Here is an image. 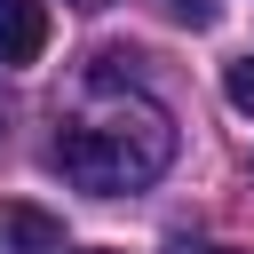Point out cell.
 <instances>
[{
    "mask_svg": "<svg viewBox=\"0 0 254 254\" xmlns=\"http://www.w3.org/2000/svg\"><path fill=\"white\" fill-rule=\"evenodd\" d=\"M0 254H64V222L48 206H0Z\"/></svg>",
    "mask_w": 254,
    "mask_h": 254,
    "instance_id": "3957f363",
    "label": "cell"
},
{
    "mask_svg": "<svg viewBox=\"0 0 254 254\" xmlns=\"http://www.w3.org/2000/svg\"><path fill=\"white\" fill-rule=\"evenodd\" d=\"M159 8H167L175 24H190V32H206V24L222 16V0H159Z\"/></svg>",
    "mask_w": 254,
    "mask_h": 254,
    "instance_id": "5b68a950",
    "label": "cell"
},
{
    "mask_svg": "<svg viewBox=\"0 0 254 254\" xmlns=\"http://www.w3.org/2000/svg\"><path fill=\"white\" fill-rule=\"evenodd\" d=\"M40 48H48V8L40 0H0V71L40 64Z\"/></svg>",
    "mask_w": 254,
    "mask_h": 254,
    "instance_id": "7a4b0ae2",
    "label": "cell"
},
{
    "mask_svg": "<svg viewBox=\"0 0 254 254\" xmlns=\"http://www.w3.org/2000/svg\"><path fill=\"white\" fill-rule=\"evenodd\" d=\"M198 254H246V246H198Z\"/></svg>",
    "mask_w": 254,
    "mask_h": 254,
    "instance_id": "8992f818",
    "label": "cell"
},
{
    "mask_svg": "<svg viewBox=\"0 0 254 254\" xmlns=\"http://www.w3.org/2000/svg\"><path fill=\"white\" fill-rule=\"evenodd\" d=\"M71 8H111V0H71Z\"/></svg>",
    "mask_w": 254,
    "mask_h": 254,
    "instance_id": "52a82bcc",
    "label": "cell"
},
{
    "mask_svg": "<svg viewBox=\"0 0 254 254\" xmlns=\"http://www.w3.org/2000/svg\"><path fill=\"white\" fill-rule=\"evenodd\" d=\"M222 95H230V103H238V111L254 119V56H238V64L222 71Z\"/></svg>",
    "mask_w": 254,
    "mask_h": 254,
    "instance_id": "277c9868",
    "label": "cell"
},
{
    "mask_svg": "<svg viewBox=\"0 0 254 254\" xmlns=\"http://www.w3.org/2000/svg\"><path fill=\"white\" fill-rule=\"evenodd\" d=\"M87 254H119V246H87Z\"/></svg>",
    "mask_w": 254,
    "mask_h": 254,
    "instance_id": "ba28073f",
    "label": "cell"
},
{
    "mask_svg": "<svg viewBox=\"0 0 254 254\" xmlns=\"http://www.w3.org/2000/svg\"><path fill=\"white\" fill-rule=\"evenodd\" d=\"M167 159H175V127H167L159 103H127V111H111L103 127H71V135L56 143V167H64L79 190H95V198H119V190L159 183Z\"/></svg>",
    "mask_w": 254,
    "mask_h": 254,
    "instance_id": "6da1fadb",
    "label": "cell"
}]
</instances>
